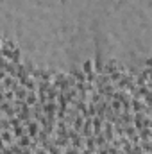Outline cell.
<instances>
[{"instance_id": "obj_13", "label": "cell", "mask_w": 152, "mask_h": 154, "mask_svg": "<svg viewBox=\"0 0 152 154\" xmlns=\"http://www.w3.org/2000/svg\"><path fill=\"white\" fill-rule=\"evenodd\" d=\"M86 149H97L95 136H90V138H86Z\"/></svg>"}, {"instance_id": "obj_9", "label": "cell", "mask_w": 152, "mask_h": 154, "mask_svg": "<svg viewBox=\"0 0 152 154\" xmlns=\"http://www.w3.org/2000/svg\"><path fill=\"white\" fill-rule=\"evenodd\" d=\"M93 65H95V63H93L91 59H88V61H84V63H82V66H81V68H82V72H84V74H90V72H95Z\"/></svg>"}, {"instance_id": "obj_3", "label": "cell", "mask_w": 152, "mask_h": 154, "mask_svg": "<svg viewBox=\"0 0 152 154\" xmlns=\"http://www.w3.org/2000/svg\"><path fill=\"white\" fill-rule=\"evenodd\" d=\"M14 143H18V145H20V147H23V149H29V147L32 145V138H31L29 134H23V136L16 138V140H14Z\"/></svg>"}, {"instance_id": "obj_6", "label": "cell", "mask_w": 152, "mask_h": 154, "mask_svg": "<svg viewBox=\"0 0 152 154\" xmlns=\"http://www.w3.org/2000/svg\"><path fill=\"white\" fill-rule=\"evenodd\" d=\"M13 133H14V140H16V138H20V136H23V134H27V127H25V124L16 125V127L13 129Z\"/></svg>"}, {"instance_id": "obj_15", "label": "cell", "mask_w": 152, "mask_h": 154, "mask_svg": "<svg viewBox=\"0 0 152 154\" xmlns=\"http://www.w3.org/2000/svg\"><path fill=\"white\" fill-rule=\"evenodd\" d=\"M143 102H145L147 106H150V108H152V91L147 95V97H145V99H143Z\"/></svg>"}, {"instance_id": "obj_12", "label": "cell", "mask_w": 152, "mask_h": 154, "mask_svg": "<svg viewBox=\"0 0 152 154\" xmlns=\"http://www.w3.org/2000/svg\"><path fill=\"white\" fill-rule=\"evenodd\" d=\"M109 104H111V108H113V111L116 113V115H122V102H120V100L113 99V100H111Z\"/></svg>"}, {"instance_id": "obj_5", "label": "cell", "mask_w": 152, "mask_h": 154, "mask_svg": "<svg viewBox=\"0 0 152 154\" xmlns=\"http://www.w3.org/2000/svg\"><path fill=\"white\" fill-rule=\"evenodd\" d=\"M123 133H125V136L131 140V138H134V136L138 134V129H136L134 124H131V125H123Z\"/></svg>"}, {"instance_id": "obj_10", "label": "cell", "mask_w": 152, "mask_h": 154, "mask_svg": "<svg viewBox=\"0 0 152 154\" xmlns=\"http://www.w3.org/2000/svg\"><path fill=\"white\" fill-rule=\"evenodd\" d=\"M2 100H14V90H2Z\"/></svg>"}, {"instance_id": "obj_16", "label": "cell", "mask_w": 152, "mask_h": 154, "mask_svg": "<svg viewBox=\"0 0 152 154\" xmlns=\"http://www.w3.org/2000/svg\"><path fill=\"white\" fill-rule=\"evenodd\" d=\"M109 145V143H108ZM97 154H109V147H102V149H97Z\"/></svg>"}, {"instance_id": "obj_2", "label": "cell", "mask_w": 152, "mask_h": 154, "mask_svg": "<svg viewBox=\"0 0 152 154\" xmlns=\"http://www.w3.org/2000/svg\"><path fill=\"white\" fill-rule=\"evenodd\" d=\"M11 143H14L13 129H2V145H11Z\"/></svg>"}, {"instance_id": "obj_8", "label": "cell", "mask_w": 152, "mask_h": 154, "mask_svg": "<svg viewBox=\"0 0 152 154\" xmlns=\"http://www.w3.org/2000/svg\"><path fill=\"white\" fill-rule=\"evenodd\" d=\"M118 70V66H116V63L114 61H108L106 63V66H104V74H108V75H111L113 72Z\"/></svg>"}, {"instance_id": "obj_1", "label": "cell", "mask_w": 152, "mask_h": 154, "mask_svg": "<svg viewBox=\"0 0 152 154\" xmlns=\"http://www.w3.org/2000/svg\"><path fill=\"white\" fill-rule=\"evenodd\" d=\"M23 124H25V127H27V134H29L31 138H36V136L39 134V131L43 129L41 124H39L38 120H34V118L29 120V122H23Z\"/></svg>"}, {"instance_id": "obj_7", "label": "cell", "mask_w": 152, "mask_h": 154, "mask_svg": "<svg viewBox=\"0 0 152 154\" xmlns=\"http://www.w3.org/2000/svg\"><path fill=\"white\" fill-rule=\"evenodd\" d=\"M138 134H140V138H141V140H150V138H152V129H150V127H143V129H140V131H138Z\"/></svg>"}, {"instance_id": "obj_4", "label": "cell", "mask_w": 152, "mask_h": 154, "mask_svg": "<svg viewBox=\"0 0 152 154\" xmlns=\"http://www.w3.org/2000/svg\"><path fill=\"white\" fill-rule=\"evenodd\" d=\"M120 124H123V125L134 124V113H123V111H122V115H120Z\"/></svg>"}, {"instance_id": "obj_11", "label": "cell", "mask_w": 152, "mask_h": 154, "mask_svg": "<svg viewBox=\"0 0 152 154\" xmlns=\"http://www.w3.org/2000/svg\"><path fill=\"white\" fill-rule=\"evenodd\" d=\"M72 75L75 77L77 82H86V74L82 72V68L81 70H72Z\"/></svg>"}, {"instance_id": "obj_14", "label": "cell", "mask_w": 152, "mask_h": 154, "mask_svg": "<svg viewBox=\"0 0 152 154\" xmlns=\"http://www.w3.org/2000/svg\"><path fill=\"white\" fill-rule=\"evenodd\" d=\"M104 63H100V61H95V65H93V68H95V72L97 74H104Z\"/></svg>"}]
</instances>
